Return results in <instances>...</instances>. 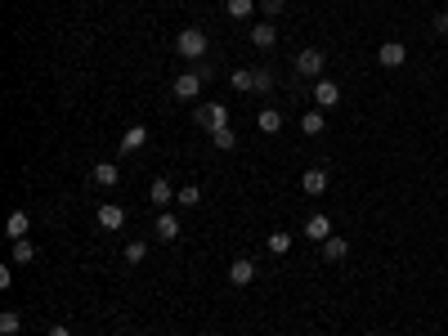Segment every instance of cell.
Segmentation results:
<instances>
[{
    "mask_svg": "<svg viewBox=\"0 0 448 336\" xmlns=\"http://www.w3.org/2000/svg\"><path fill=\"white\" fill-rule=\"evenodd\" d=\"M377 63H381V67H404V63H408L404 41H386V45L377 50Z\"/></svg>",
    "mask_w": 448,
    "mask_h": 336,
    "instance_id": "cell-6",
    "label": "cell"
},
{
    "mask_svg": "<svg viewBox=\"0 0 448 336\" xmlns=\"http://www.w3.org/2000/svg\"><path fill=\"white\" fill-rule=\"evenodd\" d=\"M229 81H233V90L238 94H247V90H256V72H247V67H238L233 76H229Z\"/></svg>",
    "mask_w": 448,
    "mask_h": 336,
    "instance_id": "cell-23",
    "label": "cell"
},
{
    "mask_svg": "<svg viewBox=\"0 0 448 336\" xmlns=\"http://www.w3.org/2000/svg\"><path fill=\"white\" fill-rule=\"evenodd\" d=\"M175 202H179V206H197V202H202V188L184 184V188H179V193H175Z\"/></svg>",
    "mask_w": 448,
    "mask_h": 336,
    "instance_id": "cell-25",
    "label": "cell"
},
{
    "mask_svg": "<svg viewBox=\"0 0 448 336\" xmlns=\"http://www.w3.org/2000/svg\"><path fill=\"white\" fill-rule=\"evenodd\" d=\"M337 103H341L337 81H314V108H337Z\"/></svg>",
    "mask_w": 448,
    "mask_h": 336,
    "instance_id": "cell-5",
    "label": "cell"
},
{
    "mask_svg": "<svg viewBox=\"0 0 448 336\" xmlns=\"http://www.w3.org/2000/svg\"><path fill=\"white\" fill-rule=\"evenodd\" d=\"M211 139H215V148H233V143H238V134H233V130L224 126V130H215Z\"/></svg>",
    "mask_w": 448,
    "mask_h": 336,
    "instance_id": "cell-27",
    "label": "cell"
},
{
    "mask_svg": "<svg viewBox=\"0 0 448 336\" xmlns=\"http://www.w3.org/2000/svg\"><path fill=\"white\" fill-rule=\"evenodd\" d=\"M157 238H161V242H175V238H179V220L170 215V211H161V215H157Z\"/></svg>",
    "mask_w": 448,
    "mask_h": 336,
    "instance_id": "cell-13",
    "label": "cell"
},
{
    "mask_svg": "<svg viewBox=\"0 0 448 336\" xmlns=\"http://www.w3.org/2000/svg\"><path fill=\"white\" fill-rule=\"evenodd\" d=\"M197 126H202L206 134L224 130L229 126V108H224V103H202V108H197Z\"/></svg>",
    "mask_w": 448,
    "mask_h": 336,
    "instance_id": "cell-2",
    "label": "cell"
},
{
    "mask_svg": "<svg viewBox=\"0 0 448 336\" xmlns=\"http://www.w3.org/2000/svg\"><path fill=\"white\" fill-rule=\"evenodd\" d=\"M301 130H305V134H323V130H328L323 108H310V112H305V117H301Z\"/></svg>",
    "mask_w": 448,
    "mask_h": 336,
    "instance_id": "cell-16",
    "label": "cell"
},
{
    "mask_svg": "<svg viewBox=\"0 0 448 336\" xmlns=\"http://www.w3.org/2000/svg\"><path fill=\"white\" fill-rule=\"evenodd\" d=\"M274 90V72L269 67H256V94H269Z\"/></svg>",
    "mask_w": 448,
    "mask_h": 336,
    "instance_id": "cell-26",
    "label": "cell"
},
{
    "mask_svg": "<svg viewBox=\"0 0 448 336\" xmlns=\"http://www.w3.org/2000/svg\"><path fill=\"white\" fill-rule=\"evenodd\" d=\"M301 188H305L310 197L328 193V170H305V175H301Z\"/></svg>",
    "mask_w": 448,
    "mask_h": 336,
    "instance_id": "cell-10",
    "label": "cell"
},
{
    "mask_svg": "<svg viewBox=\"0 0 448 336\" xmlns=\"http://www.w3.org/2000/svg\"><path fill=\"white\" fill-rule=\"evenodd\" d=\"M45 336H72V332H68V328H50Z\"/></svg>",
    "mask_w": 448,
    "mask_h": 336,
    "instance_id": "cell-31",
    "label": "cell"
},
{
    "mask_svg": "<svg viewBox=\"0 0 448 336\" xmlns=\"http://www.w3.org/2000/svg\"><path fill=\"white\" fill-rule=\"evenodd\" d=\"M144 143H148V130L144 126H130L126 134H121V152H139Z\"/></svg>",
    "mask_w": 448,
    "mask_h": 336,
    "instance_id": "cell-14",
    "label": "cell"
},
{
    "mask_svg": "<svg viewBox=\"0 0 448 336\" xmlns=\"http://www.w3.org/2000/svg\"><path fill=\"white\" fill-rule=\"evenodd\" d=\"M148 197L157 202V206H166L170 202V179H152V188H148Z\"/></svg>",
    "mask_w": 448,
    "mask_h": 336,
    "instance_id": "cell-24",
    "label": "cell"
},
{
    "mask_svg": "<svg viewBox=\"0 0 448 336\" xmlns=\"http://www.w3.org/2000/svg\"><path fill=\"white\" fill-rule=\"evenodd\" d=\"M18 328H23V314H18V310L0 314V336H18Z\"/></svg>",
    "mask_w": 448,
    "mask_h": 336,
    "instance_id": "cell-20",
    "label": "cell"
},
{
    "mask_svg": "<svg viewBox=\"0 0 448 336\" xmlns=\"http://www.w3.org/2000/svg\"><path fill=\"white\" fill-rule=\"evenodd\" d=\"M175 50H179V59H206V32L202 27H184L175 36Z\"/></svg>",
    "mask_w": 448,
    "mask_h": 336,
    "instance_id": "cell-1",
    "label": "cell"
},
{
    "mask_svg": "<svg viewBox=\"0 0 448 336\" xmlns=\"http://www.w3.org/2000/svg\"><path fill=\"white\" fill-rule=\"evenodd\" d=\"M117 179H121V170L112 166V161H99V166H94V184H99V188H112Z\"/></svg>",
    "mask_w": 448,
    "mask_h": 336,
    "instance_id": "cell-15",
    "label": "cell"
},
{
    "mask_svg": "<svg viewBox=\"0 0 448 336\" xmlns=\"http://www.w3.org/2000/svg\"><path fill=\"white\" fill-rule=\"evenodd\" d=\"M323 256H328V260H346V256H350V242H346V238H337V233H332L328 242H323Z\"/></svg>",
    "mask_w": 448,
    "mask_h": 336,
    "instance_id": "cell-17",
    "label": "cell"
},
{
    "mask_svg": "<svg viewBox=\"0 0 448 336\" xmlns=\"http://www.w3.org/2000/svg\"><path fill=\"white\" fill-rule=\"evenodd\" d=\"M305 238H310V242H328L332 238V220L328 215H310L305 220Z\"/></svg>",
    "mask_w": 448,
    "mask_h": 336,
    "instance_id": "cell-8",
    "label": "cell"
},
{
    "mask_svg": "<svg viewBox=\"0 0 448 336\" xmlns=\"http://www.w3.org/2000/svg\"><path fill=\"white\" fill-rule=\"evenodd\" d=\"M274 41H278V27H274V23H256L251 27V45H256V50H269Z\"/></svg>",
    "mask_w": 448,
    "mask_h": 336,
    "instance_id": "cell-11",
    "label": "cell"
},
{
    "mask_svg": "<svg viewBox=\"0 0 448 336\" xmlns=\"http://www.w3.org/2000/svg\"><path fill=\"white\" fill-rule=\"evenodd\" d=\"M265 247H269L274 256H287V251H292V233H283V229H278V233L265 238Z\"/></svg>",
    "mask_w": 448,
    "mask_h": 336,
    "instance_id": "cell-21",
    "label": "cell"
},
{
    "mask_svg": "<svg viewBox=\"0 0 448 336\" xmlns=\"http://www.w3.org/2000/svg\"><path fill=\"white\" fill-rule=\"evenodd\" d=\"M256 126H260L265 134H278V130H283V112H278V108H265V112H260V121H256Z\"/></svg>",
    "mask_w": 448,
    "mask_h": 336,
    "instance_id": "cell-18",
    "label": "cell"
},
{
    "mask_svg": "<svg viewBox=\"0 0 448 336\" xmlns=\"http://www.w3.org/2000/svg\"><path fill=\"white\" fill-rule=\"evenodd\" d=\"M260 9H265L269 18H278V14H283V0H260Z\"/></svg>",
    "mask_w": 448,
    "mask_h": 336,
    "instance_id": "cell-29",
    "label": "cell"
},
{
    "mask_svg": "<svg viewBox=\"0 0 448 336\" xmlns=\"http://www.w3.org/2000/svg\"><path fill=\"white\" fill-rule=\"evenodd\" d=\"M328 67V54L323 50H301L296 54V76H319Z\"/></svg>",
    "mask_w": 448,
    "mask_h": 336,
    "instance_id": "cell-3",
    "label": "cell"
},
{
    "mask_svg": "<svg viewBox=\"0 0 448 336\" xmlns=\"http://www.w3.org/2000/svg\"><path fill=\"white\" fill-rule=\"evenodd\" d=\"M27 224H32V215H27V211H9L5 233H9V238H27Z\"/></svg>",
    "mask_w": 448,
    "mask_h": 336,
    "instance_id": "cell-12",
    "label": "cell"
},
{
    "mask_svg": "<svg viewBox=\"0 0 448 336\" xmlns=\"http://www.w3.org/2000/svg\"><path fill=\"white\" fill-rule=\"evenodd\" d=\"M170 94H175V99H197V94H202V76H197V72H184V76H175Z\"/></svg>",
    "mask_w": 448,
    "mask_h": 336,
    "instance_id": "cell-4",
    "label": "cell"
},
{
    "mask_svg": "<svg viewBox=\"0 0 448 336\" xmlns=\"http://www.w3.org/2000/svg\"><path fill=\"white\" fill-rule=\"evenodd\" d=\"M256 5H260V0H229V18H242V23H247V18H251L256 14Z\"/></svg>",
    "mask_w": 448,
    "mask_h": 336,
    "instance_id": "cell-19",
    "label": "cell"
},
{
    "mask_svg": "<svg viewBox=\"0 0 448 336\" xmlns=\"http://www.w3.org/2000/svg\"><path fill=\"white\" fill-rule=\"evenodd\" d=\"M251 278H256V265L247 260V256H238V260L229 265V283H233V287H247Z\"/></svg>",
    "mask_w": 448,
    "mask_h": 336,
    "instance_id": "cell-9",
    "label": "cell"
},
{
    "mask_svg": "<svg viewBox=\"0 0 448 336\" xmlns=\"http://www.w3.org/2000/svg\"><path fill=\"white\" fill-rule=\"evenodd\" d=\"M144 256H148V247H144V242H126V260H130V265H139Z\"/></svg>",
    "mask_w": 448,
    "mask_h": 336,
    "instance_id": "cell-28",
    "label": "cell"
},
{
    "mask_svg": "<svg viewBox=\"0 0 448 336\" xmlns=\"http://www.w3.org/2000/svg\"><path fill=\"white\" fill-rule=\"evenodd\" d=\"M36 260V247L27 238H14V265H32Z\"/></svg>",
    "mask_w": 448,
    "mask_h": 336,
    "instance_id": "cell-22",
    "label": "cell"
},
{
    "mask_svg": "<svg viewBox=\"0 0 448 336\" xmlns=\"http://www.w3.org/2000/svg\"><path fill=\"white\" fill-rule=\"evenodd\" d=\"M121 224H126V211H121L117 202H103V206H99V229H108V233H117Z\"/></svg>",
    "mask_w": 448,
    "mask_h": 336,
    "instance_id": "cell-7",
    "label": "cell"
},
{
    "mask_svg": "<svg viewBox=\"0 0 448 336\" xmlns=\"http://www.w3.org/2000/svg\"><path fill=\"white\" fill-rule=\"evenodd\" d=\"M431 27H435V32L444 36V32H448V14H435V23H431Z\"/></svg>",
    "mask_w": 448,
    "mask_h": 336,
    "instance_id": "cell-30",
    "label": "cell"
}]
</instances>
